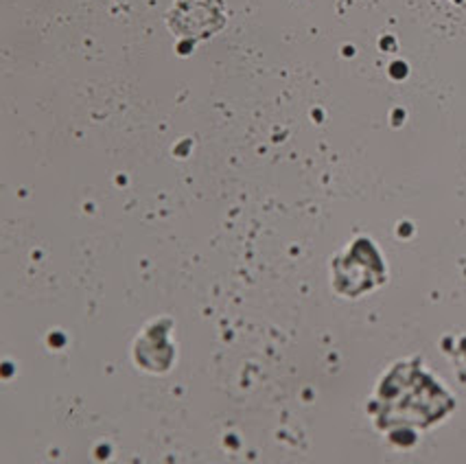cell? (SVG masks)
<instances>
[{
    "mask_svg": "<svg viewBox=\"0 0 466 464\" xmlns=\"http://www.w3.org/2000/svg\"><path fill=\"white\" fill-rule=\"evenodd\" d=\"M171 29L188 37H206L224 25L217 0H177L169 15Z\"/></svg>",
    "mask_w": 466,
    "mask_h": 464,
    "instance_id": "1",
    "label": "cell"
}]
</instances>
